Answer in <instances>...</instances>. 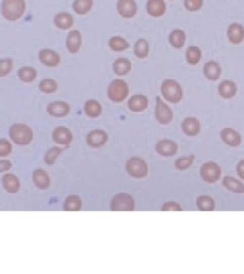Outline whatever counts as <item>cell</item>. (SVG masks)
<instances>
[{
  "label": "cell",
  "mask_w": 244,
  "mask_h": 274,
  "mask_svg": "<svg viewBox=\"0 0 244 274\" xmlns=\"http://www.w3.org/2000/svg\"><path fill=\"white\" fill-rule=\"evenodd\" d=\"M27 10L26 0H3L0 11L3 17L9 22L21 20Z\"/></svg>",
  "instance_id": "obj_1"
},
{
  "label": "cell",
  "mask_w": 244,
  "mask_h": 274,
  "mask_svg": "<svg viewBox=\"0 0 244 274\" xmlns=\"http://www.w3.org/2000/svg\"><path fill=\"white\" fill-rule=\"evenodd\" d=\"M10 137L14 144L18 146H29L34 139V133L31 127L23 123H17L10 128Z\"/></svg>",
  "instance_id": "obj_2"
},
{
  "label": "cell",
  "mask_w": 244,
  "mask_h": 274,
  "mask_svg": "<svg viewBox=\"0 0 244 274\" xmlns=\"http://www.w3.org/2000/svg\"><path fill=\"white\" fill-rule=\"evenodd\" d=\"M161 94L163 98L171 104H178L183 99V89L181 85L177 81L171 79L163 81L161 85Z\"/></svg>",
  "instance_id": "obj_3"
},
{
  "label": "cell",
  "mask_w": 244,
  "mask_h": 274,
  "mask_svg": "<svg viewBox=\"0 0 244 274\" xmlns=\"http://www.w3.org/2000/svg\"><path fill=\"white\" fill-rule=\"evenodd\" d=\"M107 96L113 103H122L130 96V87L124 80H113L107 89Z\"/></svg>",
  "instance_id": "obj_4"
},
{
  "label": "cell",
  "mask_w": 244,
  "mask_h": 274,
  "mask_svg": "<svg viewBox=\"0 0 244 274\" xmlns=\"http://www.w3.org/2000/svg\"><path fill=\"white\" fill-rule=\"evenodd\" d=\"M135 209L136 201L129 193H118L111 199L110 210L112 212H134Z\"/></svg>",
  "instance_id": "obj_5"
},
{
  "label": "cell",
  "mask_w": 244,
  "mask_h": 274,
  "mask_svg": "<svg viewBox=\"0 0 244 274\" xmlns=\"http://www.w3.org/2000/svg\"><path fill=\"white\" fill-rule=\"evenodd\" d=\"M126 169L130 176L137 179L145 178L148 176V173H149L148 164L143 159L137 158V157L132 158L128 161L126 165Z\"/></svg>",
  "instance_id": "obj_6"
},
{
  "label": "cell",
  "mask_w": 244,
  "mask_h": 274,
  "mask_svg": "<svg viewBox=\"0 0 244 274\" xmlns=\"http://www.w3.org/2000/svg\"><path fill=\"white\" fill-rule=\"evenodd\" d=\"M221 176H222V170L217 163L207 162L202 165L201 177L205 182L209 184L216 183L221 179Z\"/></svg>",
  "instance_id": "obj_7"
},
{
  "label": "cell",
  "mask_w": 244,
  "mask_h": 274,
  "mask_svg": "<svg viewBox=\"0 0 244 274\" xmlns=\"http://www.w3.org/2000/svg\"><path fill=\"white\" fill-rule=\"evenodd\" d=\"M155 118L162 125H168L173 120V112L171 108L159 96L156 97Z\"/></svg>",
  "instance_id": "obj_8"
},
{
  "label": "cell",
  "mask_w": 244,
  "mask_h": 274,
  "mask_svg": "<svg viewBox=\"0 0 244 274\" xmlns=\"http://www.w3.org/2000/svg\"><path fill=\"white\" fill-rule=\"evenodd\" d=\"M116 9L118 15L127 20L134 19L139 11L136 0H118Z\"/></svg>",
  "instance_id": "obj_9"
},
{
  "label": "cell",
  "mask_w": 244,
  "mask_h": 274,
  "mask_svg": "<svg viewBox=\"0 0 244 274\" xmlns=\"http://www.w3.org/2000/svg\"><path fill=\"white\" fill-rule=\"evenodd\" d=\"M47 113L55 118H64L71 113V105L65 101H54L48 104Z\"/></svg>",
  "instance_id": "obj_10"
},
{
  "label": "cell",
  "mask_w": 244,
  "mask_h": 274,
  "mask_svg": "<svg viewBox=\"0 0 244 274\" xmlns=\"http://www.w3.org/2000/svg\"><path fill=\"white\" fill-rule=\"evenodd\" d=\"M52 140L57 145L69 147L72 144L73 140H74V136H73L72 131L68 127H66V126H58V127H56L53 130Z\"/></svg>",
  "instance_id": "obj_11"
},
{
  "label": "cell",
  "mask_w": 244,
  "mask_h": 274,
  "mask_svg": "<svg viewBox=\"0 0 244 274\" xmlns=\"http://www.w3.org/2000/svg\"><path fill=\"white\" fill-rule=\"evenodd\" d=\"M87 145L92 149H100L104 147L108 142V134L101 129L91 131L86 139Z\"/></svg>",
  "instance_id": "obj_12"
},
{
  "label": "cell",
  "mask_w": 244,
  "mask_h": 274,
  "mask_svg": "<svg viewBox=\"0 0 244 274\" xmlns=\"http://www.w3.org/2000/svg\"><path fill=\"white\" fill-rule=\"evenodd\" d=\"M221 139L224 144L231 148H238L242 143L241 134L235 130L234 128L227 127L222 129L221 131Z\"/></svg>",
  "instance_id": "obj_13"
},
{
  "label": "cell",
  "mask_w": 244,
  "mask_h": 274,
  "mask_svg": "<svg viewBox=\"0 0 244 274\" xmlns=\"http://www.w3.org/2000/svg\"><path fill=\"white\" fill-rule=\"evenodd\" d=\"M83 44V36L79 30L70 31L66 41V47L68 51L72 54H77L80 52Z\"/></svg>",
  "instance_id": "obj_14"
},
{
  "label": "cell",
  "mask_w": 244,
  "mask_h": 274,
  "mask_svg": "<svg viewBox=\"0 0 244 274\" xmlns=\"http://www.w3.org/2000/svg\"><path fill=\"white\" fill-rule=\"evenodd\" d=\"M147 14L155 19L162 18L167 12L165 0H148L146 5Z\"/></svg>",
  "instance_id": "obj_15"
},
{
  "label": "cell",
  "mask_w": 244,
  "mask_h": 274,
  "mask_svg": "<svg viewBox=\"0 0 244 274\" xmlns=\"http://www.w3.org/2000/svg\"><path fill=\"white\" fill-rule=\"evenodd\" d=\"M39 60L47 67H57L61 62V57L52 49H42L39 52Z\"/></svg>",
  "instance_id": "obj_16"
},
{
  "label": "cell",
  "mask_w": 244,
  "mask_h": 274,
  "mask_svg": "<svg viewBox=\"0 0 244 274\" xmlns=\"http://www.w3.org/2000/svg\"><path fill=\"white\" fill-rule=\"evenodd\" d=\"M54 26L61 31H69L75 25L74 17L67 12H61L57 14L53 19Z\"/></svg>",
  "instance_id": "obj_17"
},
{
  "label": "cell",
  "mask_w": 244,
  "mask_h": 274,
  "mask_svg": "<svg viewBox=\"0 0 244 274\" xmlns=\"http://www.w3.org/2000/svg\"><path fill=\"white\" fill-rule=\"evenodd\" d=\"M156 152L162 157H174L178 153V145L170 140H163L157 143Z\"/></svg>",
  "instance_id": "obj_18"
},
{
  "label": "cell",
  "mask_w": 244,
  "mask_h": 274,
  "mask_svg": "<svg viewBox=\"0 0 244 274\" xmlns=\"http://www.w3.org/2000/svg\"><path fill=\"white\" fill-rule=\"evenodd\" d=\"M227 37L231 44H241L244 41V27L239 23H232L227 29Z\"/></svg>",
  "instance_id": "obj_19"
},
{
  "label": "cell",
  "mask_w": 244,
  "mask_h": 274,
  "mask_svg": "<svg viewBox=\"0 0 244 274\" xmlns=\"http://www.w3.org/2000/svg\"><path fill=\"white\" fill-rule=\"evenodd\" d=\"M149 99L145 95H134L128 101V108L134 113H141L148 109Z\"/></svg>",
  "instance_id": "obj_20"
},
{
  "label": "cell",
  "mask_w": 244,
  "mask_h": 274,
  "mask_svg": "<svg viewBox=\"0 0 244 274\" xmlns=\"http://www.w3.org/2000/svg\"><path fill=\"white\" fill-rule=\"evenodd\" d=\"M238 92L237 85L230 80H225L221 82L218 86V94L221 98L225 100H231L233 99Z\"/></svg>",
  "instance_id": "obj_21"
},
{
  "label": "cell",
  "mask_w": 244,
  "mask_h": 274,
  "mask_svg": "<svg viewBox=\"0 0 244 274\" xmlns=\"http://www.w3.org/2000/svg\"><path fill=\"white\" fill-rule=\"evenodd\" d=\"M181 128L186 135L194 137L201 132V122L196 117H188L183 120Z\"/></svg>",
  "instance_id": "obj_22"
},
{
  "label": "cell",
  "mask_w": 244,
  "mask_h": 274,
  "mask_svg": "<svg viewBox=\"0 0 244 274\" xmlns=\"http://www.w3.org/2000/svg\"><path fill=\"white\" fill-rule=\"evenodd\" d=\"M204 76L211 82H217L222 76V67L216 61H209L204 65Z\"/></svg>",
  "instance_id": "obj_23"
},
{
  "label": "cell",
  "mask_w": 244,
  "mask_h": 274,
  "mask_svg": "<svg viewBox=\"0 0 244 274\" xmlns=\"http://www.w3.org/2000/svg\"><path fill=\"white\" fill-rule=\"evenodd\" d=\"M113 72L118 77H125L128 76L132 72V62L128 58H117L113 62Z\"/></svg>",
  "instance_id": "obj_24"
},
{
  "label": "cell",
  "mask_w": 244,
  "mask_h": 274,
  "mask_svg": "<svg viewBox=\"0 0 244 274\" xmlns=\"http://www.w3.org/2000/svg\"><path fill=\"white\" fill-rule=\"evenodd\" d=\"M168 41H169V44L171 45V47H173L174 49H181L186 45L187 33L180 29L173 30L169 34Z\"/></svg>",
  "instance_id": "obj_25"
},
{
  "label": "cell",
  "mask_w": 244,
  "mask_h": 274,
  "mask_svg": "<svg viewBox=\"0 0 244 274\" xmlns=\"http://www.w3.org/2000/svg\"><path fill=\"white\" fill-rule=\"evenodd\" d=\"M33 182L38 189L47 190L50 187V177L43 169H36L33 171Z\"/></svg>",
  "instance_id": "obj_26"
},
{
  "label": "cell",
  "mask_w": 244,
  "mask_h": 274,
  "mask_svg": "<svg viewBox=\"0 0 244 274\" xmlns=\"http://www.w3.org/2000/svg\"><path fill=\"white\" fill-rule=\"evenodd\" d=\"M3 186L8 193L16 194L20 191L21 183L18 177L14 174H6L3 177Z\"/></svg>",
  "instance_id": "obj_27"
},
{
  "label": "cell",
  "mask_w": 244,
  "mask_h": 274,
  "mask_svg": "<svg viewBox=\"0 0 244 274\" xmlns=\"http://www.w3.org/2000/svg\"><path fill=\"white\" fill-rule=\"evenodd\" d=\"M18 78L25 84H32L38 78V73L32 66H23L18 71Z\"/></svg>",
  "instance_id": "obj_28"
},
{
  "label": "cell",
  "mask_w": 244,
  "mask_h": 274,
  "mask_svg": "<svg viewBox=\"0 0 244 274\" xmlns=\"http://www.w3.org/2000/svg\"><path fill=\"white\" fill-rule=\"evenodd\" d=\"M94 8V0H75L72 9L78 16L88 15Z\"/></svg>",
  "instance_id": "obj_29"
},
{
  "label": "cell",
  "mask_w": 244,
  "mask_h": 274,
  "mask_svg": "<svg viewBox=\"0 0 244 274\" xmlns=\"http://www.w3.org/2000/svg\"><path fill=\"white\" fill-rule=\"evenodd\" d=\"M84 111L86 113V115L90 118H98L102 112H103V108L102 105L100 104L99 101L91 99L88 100L85 105H84Z\"/></svg>",
  "instance_id": "obj_30"
},
{
  "label": "cell",
  "mask_w": 244,
  "mask_h": 274,
  "mask_svg": "<svg viewBox=\"0 0 244 274\" xmlns=\"http://www.w3.org/2000/svg\"><path fill=\"white\" fill-rule=\"evenodd\" d=\"M222 183H223V186L227 190H229V191H231L233 193H237V194L244 193V184L241 181L234 178V177L226 176V177L223 178Z\"/></svg>",
  "instance_id": "obj_31"
},
{
  "label": "cell",
  "mask_w": 244,
  "mask_h": 274,
  "mask_svg": "<svg viewBox=\"0 0 244 274\" xmlns=\"http://www.w3.org/2000/svg\"><path fill=\"white\" fill-rule=\"evenodd\" d=\"M109 48L114 52H124L130 48V43L127 39L121 36H114L108 41Z\"/></svg>",
  "instance_id": "obj_32"
},
{
  "label": "cell",
  "mask_w": 244,
  "mask_h": 274,
  "mask_svg": "<svg viewBox=\"0 0 244 274\" xmlns=\"http://www.w3.org/2000/svg\"><path fill=\"white\" fill-rule=\"evenodd\" d=\"M134 54L139 59H146L150 54V44L146 39H139L134 46Z\"/></svg>",
  "instance_id": "obj_33"
},
{
  "label": "cell",
  "mask_w": 244,
  "mask_h": 274,
  "mask_svg": "<svg viewBox=\"0 0 244 274\" xmlns=\"http://www.w3.org/2000/svg\"><path fill=\"white\" fill-rule=\"evenodd\" d=\"M196 204H197V208L201 212H213L216 207L215 200L211 196H208V195L199 196L197 198Z\"/></svg>",
  "instance_id": "obj_34"
},
{
  "label": "cell",
  "mask_w": 244,
  "mask_h": 274,
  "mask_svg": "<svg viewBox=\"0 0 244 274\" xmlns=\"http://www.w3.org/2000/svg\"><path fill=\"white\" fill-rule=\"evenodd\" d=\"M203 57V52L198 46H191L186 52V59L190 65H198Z\"/></svg>",
  "instance_id": "obj_35"
},
{
  "label": "cell",
  "mask_w": 244,
  "mask_h": 274,
  "mask_svg": "<svg viewBox=\"0 0 244 274\" xmlns=\"http://www.w3.org/2000/svg\"><path fill=\"white\" fill-rule=\"evenodd\" d=\"M82 199L78 195H70L64 204V210L66 212H80L82 209Z\"/></svg>",
  "instance_id": "obj_36"
},
{
  "label": "cell",
  "mask_w": 244,
  "mask_h": 274,
  "mask_svg": "<svg viewBox=\"0 0 244 274\" xmlns=\"http://www.w3.org/2000/svg\"><path fill=\"white\" fill-rule=\"evenodd\" d=\"M39 90L41 93L46 95L54 94L58 90V84L55 80L52 79H45L42 80L39 84Z\"/></svg>",
  "instance_id": "obj_37"
},
{
  "label": "cell",
  "mask_w": 244,
  "mask_h": 274,
  "mask_svg": "<svg viewBox=\"0 0 244 274\" xmlns=\"http://www.w3.org/2000/svg\"><path fill=\"white\" fill-rule=\"evenodd\" d=\"M195 161H196L195 155H191L188 157H181L175 161L174 166L179 171H186L192 167V165L194 164Z\"/></svg>",
  "instance_id": "obj_38"
},
{
  "label": "cell",
  "mask_w": 244,
  "mask_h": 274,
  "mask_svg": "<svg viewBox=\"0 0 244 274\" xmlns=\"http://www.w3.org/2000/svg\"><path fill=\"white\" fill-rule=\"evenodd\" d=\"M14 60L11 58L0 59V78L8 77L14 70Z\"/></svg>",
  "instance_id": "obj_39"
},
{
  "label": "cell",
  "mask_w": 244,
  "mask_h": 274,
  "mask_svg": "<svg viewBox=\"0 0 244 274\" xmlns=\"http://www.w3.org/2000/svg\"><path fill=\"white\" fill-rule=\"evenodd\" d=\"M63 152H64V150L61 149V148H58V147L50 149V150L46 153V155H45V157H44L45 163H46L48 166L54 165L55 162H56V160H57V158H58L61 154H63Z\"/></svg>",
  "instance_id": "obj_40"
},
{
  "label": "cell",
  "mask_w": 244,
  "mask_h": 274,
  "mask_svg": "<svg viewBox=\"0 0 244 274\" xmlns=\"http://www.w3.org/2000/svg\"><path fill=\"white\" fill-rule=\"evenodd\" d=\"M204 0H185V8L188 12L191 13H197L200 12L204 8Z\"/></svg>",
  "instance_id": "obj_41"
},
{
  "label": "cell",
  "mask_w": 244,
  "mask_h": 274,
  "mask_svg": "<svg viewBox=\"0 0 244 274\" xmlns=\"http://www.w3.org/2000/svg\"><path fill=\"white\" fill-rule=\"evenodd\" d=\"M13 152V146L12 144L5 139L0 140V157L5 158L9 157Z\"/></svg>",
  "instance_id": "obj_42"
},
{
  "label": "cell",
  "mask_w": 244,
  "mask_h": 274,
  "mask_svg": "<svg viewBox=\"0 0 244 274\" xmlns=\"http://www.w3.org/2000/svg\"><path fill=\"white\" fill-rule=\"evenodd\" d=\"M162 212H182L181 205L175 201H168L163 204L161 208Z\"/></svg>",
  "instance_id": "obj_43"
},
{
  "label": "cell",
  "mask_w": 244,
  "mask_h": 274,
  "mask_svg": "<svg viewBox=\"0 0 244 274\" xmlns=\"http://www.w3.org/2000/svg\"><path fill=\"white\" fill-rule=\"evenodd\" d=\"M13 167V164L10 161H0V173L10 171Z\"/></svg>",
  "instance_id": "obj_44"
},
{
  "label": "cell",
  "mask_w": 244,
  "mask_h": 274,
  "mask_svg": "<svg viewBox=\"0 0 244 274\" xmlns=\"http://www.w3.org/2000/svg\"><path fill=\"white\" fill-rule=\"evenodd\" d=\"M237 174L240 179L244 180V160H241L237 164Z\"/></svg>",
  "instance_id": "obj_45"
},
{
  "label": "cell",
  "mask_w": 244,
  "mask_h": 274,
  "mask_svg": "<svg viewBox=\"0 0 244 274\" xmlns=\"http://www.w3.org/2000/svg\"><path fill=\"white\" fill-rule=\"evenodd\" d=\"M170 2H174V0H170Z\"/></svg>",
  "instance_id": "obj_46"
}]
</instances>
